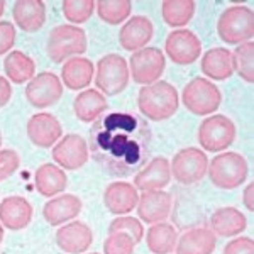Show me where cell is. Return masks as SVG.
<instances>
[{
    "instance_id": "6da1fadb",
    "label": "cell",
    "mask_w": 254,
    "mask_h": 254,
    "mask_svg": "<svg viewBox=\"0 0 254 254\" xmlns=\"http://www.w3.org/2000/svg\"><path fill=\"white\" fill-rule=\"evenodd\" d=\"M151 129L142 117L130 112L102 114L90 127L88 151L109 175H136L147 163Z\"/></svg>"
},
{
    "instance_id": "7a4b0ae2",
    "label": "cell",
    "mask_w": 254,
    "mask_h": 254,
    "mask_svg": "<svg viewBox=\"0 0 254 254\" xmlns=\"http://www.w3.org/2000/svg\"><path fill=\"white\" fill-rule=\"evenodd\" d=\"M180 105L178 90L168 81H156L139 90L137 109L146 119L154 122L173 117Z\"/></svg>"
},
{
    "instance_id": "3957f363",
    "label": "cell",
    "mask_w": 254,
    "mask_h": 254,
    "mask_svg": "<svg viewBox=\"0 0 254 254\" xmlns=\"http://www.w3.org/2000/svg\"><path fill=\"white\" fill-rule=\"evenodd\" d=\"M208 178L220 190H234L248 180L249 166L243 154L225 151L208 161Z\"/></svg>"
},
{
    "instance_id": "277c9868",
    "label": "cell",
    "mask_w": 254,
    "mask_h": 254,
    "mask_svg": "<svg viewBox=\"0 0 254 254\" xmlns=\"http://www.w3.org/2000/svg\"><path fill=\"white\" fill-rule=\"evenodd\" d=\"M88 41L85 31L78 26L61 24L49 32L46 51L53 63H64L71 60V56L83 55L87 51Z\"/></svg>"
},
{
    "instance_id": "5b68a950",
    "label": "cell",
    "mask_w": 254,
    "mask_h": 254,
    "mask_svg": "<svg viewBox=\"0 0 254 254\" xmlns=\"http://www.w3.org/2000/svg\"><path fill=\"white\" fill-rule=\"evenodd\" d=\"M217 34L225 44L239 46L253 39L254 14L246 5H232L225 9L217 20Z\"/></svg>"
},
{
    "instance_id": "8992f818",
    "label": "cell",
    "mask_w": 254,
    "mask_h": 254,
    "mask_svg": "<svg viewBox=\"0 0 254 254\" xmlns=\"http://www.w3.org/2000/svg\"><path fill=\"white\" fill-rule=\"evenodd\" d=\"M129 64L124 56L117 53H110L98 60L97 63V75H95V87L102 95H119L129 85Z\"/></svg>"
},
{
    "instance_id": "52a82bcc",
    "label": "cell",
    "mask_w": 254,
    "mask_h": 254,
    "mask_svg": "<svg viewBox=\"0 0 254 254\" xmlns=\"http://www.w3.org/2000/svg\"><path fill=\"white\" fill-rule=\"evenodd\" d=\"M182 102L193 116L203 117L214 114L220 107L222 93L210 80L196 76L185 85L182 92Z\"/></svg>"
},
{
    "instance_id": "ba28073f",
    "label": "cell",
    "mask_w": 254,
    "mask_h": 254,
    "mask_svg": "<svg viewBox=\"0 0 254 254\" xmlns=\"http://www.w3.org/2000/svg\"><path fill=\"white\" fill-rule=\"evenodd\" d=\"M236 141V124L227 116L215 114L207 119L198 127V142L203 151H225Z\"/></svg>"
},
{
    "instance_id": "9c48e42d",
    "label": "cell",
    "mask_w": 254,
    "mask_h": 254,
    "mask_svg": "<svg viewBox=\"0 0 254 254\" xmlns=\"http://www.w3.org/2000/svg\"><path fill=\"white\" fill-rule=\"evenodd\" d=\"M171 176L182 185H195L207 175L208 158L198 147H183L170 163Z\"/></svg>"
},
{
    "instance_id": "30bf717a",
    "label": "cell",
    "mask_w": 254,
    "mask_h": 254,
    "mask_svg": "<svg viewBox=\"0 0 254 254\" xmlns=\"http://www.w3.org/2000/svg\"><path fill=\"white\" fill-rule=\"evenodd\" d=\"M166 68V56L159 48H142L129 60V73L136 83L153 85L159 81Z\"/></svg>"
},
{
    "instance_id": "8fae6325",
    "label": "cell",
    "mask_w": 254,
    "mask_h": 254,
    "mask_svg": "<svg viewBox=\"0 0 254 254\" xmlns=\"http://www.w3.org/2000/svg\"><path fill=\"white\" fill-rule=\"evenodd\" d=\"M165 56L175 64H191L202 56V43L190 29H175L166 38Z\"/></svg>"
},
{
    "instance_id": "7c38bea8",
    "label": "cell",
    "mask_w": 254,
    "mask_h": 254,
    "mask_svg": "<svg viewBox=\"0 0 254 254\" xmlns=\"http://www.w3.org/2000/svg\"><path fill=\"white\" fill-rule=\"evenodd\" d=\"M63 97V83L55 73L43 71L34 75L26 87L27 102L36 109H48Z\"/></svg>"
},
{
    "instance_id": "4fadbf2b",
    "label": "cell",
    "mask_w": 254,
    "mask_h": 254,
    "mask_svg": "<svg viewBox=\"0 0 254 254\" xmlns=\"http://www.w3.org/2000/svg\"><path fill=\"white\" fill-rule=\"evenodd\" d=\"M51 154L56 166H61V170H80L88 161V142L80 134H68L60 139L58 144H55Z\"/></svg>"
},
{
    "instance_id": "5bb4252c",
    "label": "cell",
    "mask_w": 254,
    "mask_h": 254,
    "mask_svg": "<svg viewBox=\"0 0 254 254\" xmlns=\"http://www.w3.org/2000/svg\"><path fill=\"white\" fill-rule=\"evenodd\" d=\"M173 208V196L168 191H144L139 196L137 202V215L142 222L154 225L159 222H166Z\"/></svg>"
},
{
    "instance_id": "9a60e30c",
    "label": "cell",
    "mask_w": 254,
    "mask_h": 254,
    "mask_svg": "<svg viewBox=\"0 0 254 254\" xmlns=\"http://www.w3.org/2000/svg\"><path fill=\"white\" fill-rule=\"evenodd\" d=\"M27 137L34 146L38 147H51L61 139L63 127L60 121L53 114L39 112L34 114L26 126Z\"/></svg>"
},
{
    "instance_id": "2e32d148",
    "label": "cell",
    "mask_w": 254,
    "mask_h": 254,
    "mask_svg": "<svg viewBox=\"0 0 254 254\" xmlns=\"http://www.w3.org/2000/svg\"><path fill=\"white\" fill-rule=\"evenodd\" d=\"M93 232L81 220H71L66 225L58 229L56 232V244L63 253L81 254L92 246Z\"/></svg>"
},
{
    "instance_id": "e0dca14e",
    "label": "cell",
    "mask_w": 254,
    "mask_h": 254,
    "mask_svg": "<svg viewBox=\"0 0 254 254\" xmlns=\"http://www.w3.org/2000/svg\"><path fill=\"white\" fill-rule=\"evenodd\" d=\"M171 182V168L170 161L163 156L153 158L146 163L142 170H139L134 178V187L139 191H156L163 190Z\"/></svg>"
},
{
    "instance_id": "ac0fdd59",
    "label": "cell",
    "mask_w": 254,
    "mask_h": 254,
    "mask_svg": "<svg viewBox=\"0 0 254 254\" xmlns=\"http://www.w3.org/2000/svg\"><path fill=\"white\" fill-rule=\"evenodd\" d=\"M154 26L144 15H132L119 31V44L126 51L136 53L139 49L147 48V43L153 39Z\"/></svg>"
},
{
    "instance_id": "d6986e66",
    "label": "cell",
    "mask_w": 254,
    "mask_h": 254,
    "mask_svg": "<svg viewBox=\"0 0 254 254\" xmlns=\"http://www.w3.org/2000/svg\"><path fill=\"white\" fill-rule=\"evenodd\" d=\"M81 208H83V203H81L80 196L73 193H61L44 203L43 217L49 225L58 227L61 224L76 219Z\"/></svg>"
},
{
    "instance_id": "ffe728a7",
    "label": "cell",
    "mask_w": 254,
    "mask_h": 254,
    "mask_svg": "<svg viewBox=\"0 0 254 254\" xmlns=\"http://www.w3.org/2000/svg\"><path fill=\"white\" fill-rule=\"evenodd\" d=\"M32 205L20 195L7 196L0 202V224L9 231H22L32 220Z\"/></svg>"
},
{
    "instance_id": "44dd1931",
    "label": "cell",
    "mask_w": 254,
    "mask_h": 254,
    "mask_svg": "<svg viewBox=\"0 0 254 254\" xmlns=\"http://www.w3.org/2000/svg\"><path fill=\"white\" fill-rule=\"evenodd\" d=\"M139 193L132 183L127 182H114L105 188L104 203L107 210L114 215H126L137 207Z\"/></svg>"
},
{
    "instance_id": "7402d4cb",
    "label": "cell",
    "mask_w": 254,
    "mask_h": 254,
    "mask_svg": "<svg viewBox=\"0 0 254 254\" xmlns=\"http://www.w3.org/2000/svg\"><path fill=\"white\" fill-rule=\"evenodd\" d=\"M14 22L24 32H38L46 22V5L41 0H19L12 7Z\"/></svg>"
},
{
    "instance_id": "603a6c76",
    "label": "cell",
    "mask_w": 254,
    "mask_h": 254,
    "mask_svg": "<svg viewBox=\"0 0 254 254\" xmlns=\"http://www.w3.org/2000/svg\"><path fill=\"white\" fill-rule=\"evenodd\" d=\"M217 236L207 227H193L176 241V254H214Z\"/></svg>"
},
{
    "instance_id": "cb8c5ba5",
    "label": "cell",
    "mask_w": 254,
    "mask_h": 254,
    "mask_svg": "<svg viewBox=\"0 0 254 254\" xmlns=\"http://www.w3.org/2000/svg\"><path fill=\"white\" fill-rule=\"evenodd\" d=\"M246 227L248 219L236 207H220L210 217V231L220 237H237Z\"/></svg>"
},
{
    "instance_id": "d4e9b609",
    "label": "cell",
    "mask_w": 254,
    "mask_h": 254,
    "mask_svg": "<svg viewBox=\"0 0 254 254\" xmlns=\"http://www.w3.org/2000/svg\"><path fill=\"white\" fill-rule=\"evenodd\" d=\"M34 183L41 195L53 198V196H58L61 195V191L66 190L68 176L64 173V170H61L60 166L51 165V163H44V165H41L36 170Z\"/></svg>"
},
{
    "instance_id": "484cf974",
    "label": "cell",
    "mask_w": 254,
    "mask_h": 254,
    "mask_svg": "<svg viewBox=\"0 0 254 254\" xmlns=\"http://www.w3.org/2000/svg\"><path fill=\"white\" fill-rule=\"evenodd\" d=\"M109 109V102L105 95H102L95 88H87L80 92L73 102L75 116L81 122H95L105 110Z\"/></svg>"
},
{
    "instance_id": "4316f807",
    "label": "cell",
    "mask_w": 254,
    "mask_h": 254,
    "mask_svg": "<svg viewBox=\"0 0 254 254\" xmlns=\"http://www.w3.org/2000/svg\"><path fill=\"white\" fill-rule=\"evenodd\" d=\"M95 66L88 58L75 56V58L64 61L61 68V80L69 90H83L92 83Z\"/></svg>"
},
{
    "instance_id": "83f0119b",
    "label": "cell",
    "mask_w": 254,
    "mask_h": 254,
    "mask_svg": "<svg viewBox=\"0 0 254 254\" xmlns=\"http://www.w3.org/2000/svg\"><path fill=\"white\" fill-rule=\"evenodd\" d=\"M202 71L208 78L222 81L234 75L232 53L227 48H212L202 56Z\"/></svg>"
},
{
    "instance_id": "f1b7e54d",
    "label": "cell",
    "mask_w": 254,
    "mask_h": 254,
    "mask_svg": "<svg viewBox=\"0 0 254 254\" xmlns=\"http://www.w3.org/2000/svg\"><path fill=\"white\" fill-rule=\"evenodd\" d=\"M178 232L171 224L159 222L149 227L146 232V244L147 249L154 254H170L175 251Z\"/></svg>"
},
{
    "instance_id": "f546056e",
    "label": "cell",
    "mask_w": 254,
    "mask_h": 254,
    "mask_svg": "<svg viewBox=\"0 0 254 254\" xmlns=\"http://www.w3.org/2000/svg\"><path fill=\"white\" fill-rule=\"evenodd\" d=\"M3 69L12 83L20 85L34 78L36 64L31 56L22 51H10L3 60Z\"/></svg>"
},
{
    "instance_id": "4dcf8cb0",
    "label": "cell",
    "mask_w": 254,
    "mask_h": 254,
    "mask_svg": "<svg viewBox=\"0 0 254 254\" xmlns=\"http://www.w3.org/2000/svg\"><path fill=\"white\" fill-rule=\"evenodd\" d=\"M196 3L193 0H166L161 3L163 20L170 27H183L193 19Z\"/></svg>"
},
{
    "instance_id": "1f68e13d",
    "label": "cell",
    "mask_w": 254,
    "mask_h": 254,
    "mask_svg": "<svg viewBox=\"0 0 254 254\" xmlns=\"http://www.w3.org/2000/svg\"><path fill=\"white\" fill-rule=\"evenodd\" d=\"M97 14L104 22L110 26H119L132 12V3L129 0H100L95 3Z\"/></svg>"
},
{
    "instance_id": "d6a6232c",
    "label": "cell",
    "mask_w": 254,
    "mask_h": 254,
    "mask_svg": "<svg viewBox=\"0 0 254 254\" xmlns=\"http://www.w3.org/2000/svg\"><path fill=\"white\" fill-rule=\"evenodd\" d=\"M232 66L234 71L243 78L246 83L254 81V43L248 41L236 48L232 53Z\"/></svg>"
},
{
    "instance_id": "836d02e7",
    "label": "cell",
    "mask_w": 254,
    "mask_h": 254,
    "mask_svg": "<svg viewBox=\"0 0 254 254\" xmlns=\"http://www.w3.org/2000/svg\"><path fill=\"white\" fill-rule=\"evenodd\" d=\"M127 234L134 241V244H139L144 237V227L141 220L130 215H121L114 219L109 225V234Z\"/></svg>"
},
{
    "instance_id": "e575fe53",
    "label": "cell",
    "mask_w": 254,
    "mask_h": 254,
    "mask_svg": "<svg viewBox=\"0 0 254 254\" xmlns=\"http://www.w3.org/2000/svg\"><path fill=\"white\" fill-rule=\"evenodd\" d=\"M63 15L73 24H83L92 17L95 10V2L92 0H66L61 5Z\"/></svg>"
},
{
    "instance_id": "d590c367",
    "label": "cell",
    "mask_w": 254,
    "mask_h": 254,
    "mask_svg": "<svg viewBox=\"0 0 254 254\" xmlns=\"http://www.w3.org/2000/svg\"><path fill=\"white\" fill-rule=\"evenodd\" d=\"M134 241L127 234H109L104 241V253L105 254H132L134 253Z\"/></svg>"
},
{
    "instance_id": "8d00e7d4",
    "label": "cell",
    "mask_w": 254,
    "mask_h": 254,
    "mask_svg": "<svg viewBox=\"0 0 254 254\" xmlns=\"http://www.w3.org/2000/svg\"><path fill=\"white\" fill-rule=\"evenodd\" d=\"M20 166V158L14 149L0 151V182L10 178Z\"/></svg>"
},
{
    "instance_id": "74e56055",
    "label": "cell",
    "mask_w": 254,
    "mask_h": 254,
    "mask_svg": "<svg viewBox=\"0 0 254 254\" xmlns=\"http://www.w3.org/2000/svg\"><path fill=\"white\" fill-rule=\"evenodd\" d=\"M222 254H254V241L246 236L234 237L224 246Z\"/></svg>"
},
{
    "instance_id": "f35d334b",
    "label": "cell",
    "mask_w": 254,
    "mask_h": 254,
    "mask_svg": "<svg viewBox=\"0 0 254 254\" xmlns=\"http://www.w3.org/2000/svg\"><path fill=\"white\" fill-rule=\"evenodd\" d=\"M15 43V29L14 24L7 20H0V56L9 53Z\"/></svg>"
},
{
    "instance_id": "ab89813d",
    "label": "cell",
    "mask_w": 254,
    "mask_h": 254,
    "mask_svg": "<svg viewBox=\"0 0 254 254\" xmlns=\"http://www.w3.org/2000/svg\"><path fill=\"white\" fill-rule=\"evenodd\" d=\"M12 97V85L10 81L7 78H3V76H0V109L3 107V105L9 104Z\"/></svg>"
},
{
    "instance_id": "60d3db41",
    "label": "cell",
    "mask_w": 254,
    "mask_h": 254,
    "mask_svg": "<svg viewBox=\"0 0 254 254\" xmlns=\"http://www.w3.org/2000/svg\"><path fill=\"white\" fill-rule=\"evenodd\" d=\"M243 202H244V207L248 208L249 212L254 210V183H248V187L244 188Z\"/></svg>"
},
{
    "instance_id": "b9f144b4",
    "label": "cell",
    "mask_w": 254,
    "mask_h": 254,
    "mask_svg": "<svg viewBox=\"0 0 254 254\" xmlns=\"http://www.w3.org/2000/svg\"><path fill=\"white\" fill-rule=\"evenodd\" d=\"M3 10H5V2H3V0H0V17H2Z\"/></svg>"
},
{
    "instance_id": "7bdbcfd3",
    "label": "cell",
    "mask_w": 254,
    "mask_h": 254,
    "mask_svg": "<svg viewBox=\"0 0 254 254\" xmlns=\"http://www.w3.org/2000/svg\"><path fill=\"white\" fill-rule=\"evenodd\" d=\"M2 241H3V225L0 224V244H2Z\"/></svg>"
},
{
    "instance_id": "ee69618b",
    "label": "cell",
    "mask_w": 254,
    "mask_h": 254,
    "mask_svg": "<svg viewBox=\"0 0 254 254\" xmlns=\"http://www.w3.org/2000/svg\"><path fill=\"white\" fill-rule=\"evenodd\" d=\"M0 146H2V132H0Z\"/></svg>"
},
{
    "instance_id": "f6af8a7d",
    "label": "cell",
    "mask_w": 254,
    "mask_h": 254,
    "mask_svg": "<svg viewBox=\"0 0 254 254\" xmlns=\"http://www.w3.org/2000/svg\"><path fill=\"white\" fill-rule=\"evenodd\" d=\"M88 254H98V253H88Z\"/></svg>"
}]
</instances>
